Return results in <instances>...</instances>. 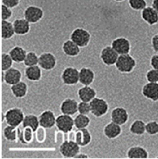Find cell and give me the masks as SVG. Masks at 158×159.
I'll return each mask as SVG.
<instances>
[{
    "mask_svg": "<svg viewBox=\"0 0 158 159\" xmlns=\"http://www.w3.org/2000/svg\"><path fill=\"white\" fill-rule=\"evenodd\" d=\"M38 60L39 55L33 51H30L27 52L23 65L26 67L35 66L38 64Z\"/></svg>",
    "mask_w": 158,
    "mask_h": 159,
    "instance_id": "obj_32",
    "label": "cell"
},
{
    "mask_svg": "<svg viewBox=\"0 0 158 159\" xmlns=\"http://www.w3.org/2000/svg\"><path fill=\"white\" fill-rule=\"evenodd\" d=\"M22 16L30 24H34L39 22L43 19L44 11L40 7L30 5L24 9L22 13L21 18Z\"/></svg>",
    "mask_w": 158,
    "mask_h": 159,
    "instance_id": "obj_3",
    "label": "cell"
},
{
    "mask_svg": "<svg viewBox=\"0 0 158 159\" xmlns=\"http://www.w3.org/2000/svg\"><path fill=\"white\" fill-rule=\"evenodd\" d=\"M92 141V135L87 128L79 129L75 131V142L80 147H86Z\"/></svg>",
    "mask_w": 158,
    "mask_h": 159,
    "instance_id": "obj_21",
    "label": "cell"
},
{
    "mask_svg": "<svg viewBox=\"0 0 158 159\" xmlns=\"http://www.w3.org/2000/svg\"><path fill=\"white\" fill-rule=\"evenodd\" d=\"M78 98L82 102H90L97 97V91L91 86H82L77 91Z\"/></svg>",
    "mask_w": 158,
    "mask_h": 159,
    "instance_id": "obj_18",
    "label": "cell"
},
{
    "mask_svg": "<svg viewBox=\"0 0 158 159\" xmlns=\"http://www.w3.org/2000/svg\"><path fill=\"white\" fill-rule=\"evenodd\" d=\"M40 126L45 129H51L56 124L55 113L50 109L43 111L38 116Z\"/></svg>",
    "mask_w": 158,
    "mask_h": 159,
    "instance_id": "obj_15",
    "label": "cell"
},
{
    "mask_svg": "<svg viewBox=\"0 0 158 159\" xmlns=\"http://www.w3.org/2000/svg\"><path fill=\"white\" fill-rule=\"evenodd\" d=\"M59 150L64 158H75L80 152V146L72 140H65L59 146Z\"/></svg>",
    "mask_w": 158,
    "mask_h": 159,
    "instance_id": "obj_7",
    "label": "cell"
},
{
    "mask_svg": "<svg viewBox=\"0 0 158 159\" xmlns=\"http://www.w3.org/2000/svg\"><path fill=\"white\" fill-rule=\"evenodd\" d=\"M115 66L121 73H130L136 66V60L129 53L121 55H119Z\"/></svg>",
    "mask_w": 158,
    "mask_h": 159,
    "instance_id": "obj_1",
    "label": "cell"
},
{
    "mask_svg": "<svg viewBox=\"0 0 158 159\" xmlns=\"http://www.w3.org/2000/svg\"><path fill=\"white\" fill-rule=\"evenodd\" d=\"M151 44L152 50L156 53H158V34H154L151 37Z\"/></svg>",
    "mask_w": 158,
    "mask_h": 159,
    "instance_id": "obj_41",
    "label": "cell"
},
{
    "mask_svg": "<svg viewBox=\"0 0 158 159\" xmlns=\"http://www.w3.org/2000/svg\"><path fill=\"white\" fill-rule=\"evenodd\" d=\"M1 84L4 83V71H1Z\"/></svg>",
    "mask_w": 158,
    "mask_h": 159,
    "instance_id": "obj_45",
    "label": "cell"
},
{
    "mask_svg": "<svg viewBox=\"0 0 158 159\" xmlns=\"http://www.w3.org/2000/svg\"><path fill=\"white\" fill-rule=\"evenodd\" d=\"M141 94L144 98L152 101H158V83H145L142 86Z\"/></svg>",
    "mask_w": 158,
    "mask_h": 159,
    "instance_id": "obj_14",
    "label": "cell"
},
{
    "mask_svg": "<svg viewBox=\"0 0 158 159\" xmlns=\"http://www.w3.org/2000/svg\"><path fill=\"white\" fill-rule=\"evenodd\" d=\"M22 73L17 67H12L4 71V83L8 86H12L21 81Z\"/></svg>",
    "mask_w": 158,
    "mask_h": 159,
    "instance_id": "obj_16",
    "label": "cell"
},
{
    "mask_svg": "<svg viewBox=\"0 0 158 159\" xmlns=\"http://www.w3.org/2000/svg\"><path fill=\"white\" fill-rule=\"evenodd\" d=\"M77 111L79 114L88 116L90 113V106L89 102L81 101L78 103Z\"/></svg>",
    "mask_w": 158,
    "mask_h": 159,
    "instance_id": "obj_38",
    "label": "cell"
},
{
    "mask_svg": "<svg viewBox=\"0 0 158 159\" xmlns=\"http://www.w3.org/2000/svg\"><path fill=\"white\" fill-rule=\"evenodd\" d=\"M78 102L74 98H66L63 100L59 106V109L63 114L68 116H73L76 114L78 111Z\"/></svg>",
    "mask_w": 158,
    "mask_h": 159,
    "instance_id": "obj_13",
    "label": "cell"
},
{
    "mask_svg": "<svg viewBox=\"0 0 158 159\" xmlns=\"http://www.w3.org/2000/svg\"><path fill=\"white\" fill-rule=\"evenodd\" d=\"M74 126L77 129L87 128L90 123V119L88 116L83 114H77L74 119Z\"/></svg>",
    "mask_w": 158,
    "mask_h": 159,
    "instance_id": "obj_31",
    "label": "cell"
},
{
    "mask_svg": "<svg viewBox=\"0 0 158 159\" xmlns=\"http://www.w3.org/2000/svg\"><path fill=\"white\" fill-rule=\"evenodd\" d=\"M69 37L80 48H85L90 43L91 34L82 27H77L71 32Z\"/></svg>",
    "mask_w": 158,
    "mask_h": 159,
    "instance_id": "obj_2",
    "label": "cell"
},
{
    "mask_svg": "<svg viewBox=\"0 0 158 159\" xmlns=\"http://www.w3.org/2000/svg\"><path fill=\"white\" fill-rule=\"evenodd\" d=\"M1 119H2L1 122H3V120H5V114H4L3 112H1Z\"/></svg>",
    "mask_w": 158,
    "mask_h": 159,
    "instance_id": "obj_46",
    "label": "cell"
},
{
    "mask_svg": "<svg viewBox=\"0 0 158 159\" xmlns=\"http://www.w3.org/2000/svg\"><path fill=\"white\" fill-rule=\"evenodd\" d=\"M79 70L73 66H67L63 69L61 74L63 83L66 86H75L79 83Z\"/></svg>",
    "mask_w": 158,
    "mask_h": 159,
    "instance_id": "obj_6",
    "label": "cell"
},
{
    "mask_svg": "<svg viewBox=\"0 0 158 159\" xmlns=\"http://www.w3.org/2000/svg\"><path fill=\"white\" fill-rule=\"evenodd\" d=\"M55 125L59 131L68 133L71 131L74 126V119L71 116L62 114L56 117Z\"/></svg>",
    "mask_w": 158,
    "mask_h": 159,
    "instance_id": "obj_12",
    "label": "cell"
},
{
    "mask_svg": "<svg viewBox=\"0 0 158 159\" xmlns=\"http://www.w3.org/2000/svg\"><path fill=\"white\" fill-rule=\"evenodd\" d=\"M12 96L16 99H22L25 98L29 92V86L24 80L14 84L10 88Z\"/></svg>",
    "mask_w": 158,
    "mask_h": 159,
    "instance_id": "obj_24",
    "label": "cell"
},
{
    "mask_svg": "<svg viewBox=\"0 0 158 159\" xmlns=\"http://www.w3.org/2000/svg\"><path fill=\"white\" fill-rule=\"evenodd\" d=\"M126 157L129 158H147L149 157V153L144 147L134 145L128 149Z\"/></svg>",
    "mask_w": 158,
    "mask_h": 159,
    "instance_id": "obj_27",
    "label": "cell"
},
{
    "mask_svg": "<svg viewBox=\"0 0 158 159\" xmlns=\"http://www.w3.org/2000/svg\"><path fill=\"white\" fill-rule=\"evenodd\" d=\"M15 35L12 22L9 20H1V40H9Z\"/></svg>",
    "mask_w": 158,
    "mask_h": 159,
    "instance_id": "obj_28",
    "label": "cell"
},
{
    "mask_svg": "<svg viewBox=\"0 0 158 159\" xmlns=\"http://www.w3.org/2000/svg\"><path fill=\"white\" fill-rule=\"evenodd\" d=\"M146 132L150 135L158 134V122L156 120L147 122L146 124Z\"/></svg>",
    "mask_w": 158,
    "mask_h": 159,
    "instance_id": "obj_36",
    "label": "cell"
},
{
    "mask_svg": "<svg viewBox=\"0 0 158 159\" xmlns=\"http://www.w3.org/2000/svg\"><path fill=\"white\" fill-rule=\"evenodd\" d=\"M22 125L23 128L29 127L32 129L33 132H35L40 125L38 117L33 114H27L24 117Z\"/></svg>",
    "mask_w": 158,
    "mask_h": 159,
    "instance_id": "obj_29",
    "label": "cell"
},
{
    "mask_svg": "<svg viewBox=\"0 0 158 159\" xmlns=\"http://www.w3.org/2000/svg\"><path fill=\"white\" fill-rule=\"evenodd\" d=\"M13 62L8 53H1V71H6L12 68Z\"/></svg>",
    "mask_w": 158,
    "mask_h": 159,
    "instance_id": "obj_34",
    "label": "cell"
},
{
    "mask_svg": "<svg viewBox=\"0 0 158 159\" xmlns=\"http://www.w3.org/2000/svg\"><path fill=\"white\" fill-rule=\"evenodd\" d=\"M63 53L69 57H76L81 53V48L70 39L65 40L61 46Z\"/></svg>",
    "mask_w": 158,
    "mask_h": 159,
    "instance_id": "obj_23",
    "label": "cell"
},
{
    "mask_svg": "<svg viewBox=\"0 0 158 159\" xmlns=\"http://www.w3.org/2000/svg\"><path fill=\"white\" fill-rule=\"evenodd\" d=\"M129 119V114L127 110L121 106L113 108L110 112V119L112 122L121 126L125 124Z\"/></svg>",
    "mask_w": 158,
    "mask_h": 159,
    "instance_id": "obj_11",
    "label": "cell"
},
{
    "mask_svg": "<svg viewBox=\"0 0 158 159\" xmlns=\"http://www.w3.org/2000/svg\"><path fill=\"white\" fill-rule=\"evenodd\" d=\"M119 55L113 50L111 45L104 47L100 51L99 57L102 62L107 66H113L115 65Z\"/></svg>",
    "mask_w": 158,
    "mask_h": 159,
    "instance_id": "obj_9",
    "label": "cell"
},
{
    "mask_svg": "<svg viewBox=\"0 0 158 159\" xmlns=\"http://www.w3.org/2000/svg\"><path fill=\"white\" fill-rule=\"evenodd\" d=\"M128 3L130 8L134 11H142L146 7V0H128Z\"/></svg>",
    "mask_w": 158,
    "mask_h": 159,
    "instance_id": "obj_35",
    "label": "cell"
},
{
    "mask_svg": "<svg viewBox=\"0 0 158 159\" xmlns=\"http://www.w3.org/2000/svg\"><path fill=\"white\" fill-rule=\"evenodd\" d=\"M3 135L4 138L9 142H14L17 138L16 127L7 125L3 129Z\"/></svg>",
    "mask_w": 158,
    "mask_h": 159,
    "instance_id": "obj_33",
    "label": "cell"
},
{
    "mask_svg": "<svg viewBox=\"0 0 158 159\" xmlns=\"http://www.w3.org/2000/svg\"><path fill=\"white\" fill-rule=\"evenodd\" d=\"M151 5L152 7H153L155 11L158 13V0H152Z\"/></svg>",
    "mask_w": 158,
    "mask_h": 159,
    "instance_id": "obj_43",
    "label": "cell"
},
{
    "mask_svg": "<svg viewBox=\"0 0 158 159\" xmlns=\"http://www.w3.org/2000/svg\"><path fill=\"white\" fill-rule=\"evenodd\" d=\"M1 1L2 4L11 9H13L19 5L20 0H1Z\"/></svg>",
    "mask_w": 158,
    "mask_h": 159,
    "instance_id": "obj_40",
    "label": "cell"
},
{
    "mask_svg": "<svg viewBox=\"0 0 158 159\" xmlns=\"http://www.w3.org/2000/svg\"><path fill=\"white\" fill-rule=\"evenodd\" d=\"M79 83L82 86H90L95 80V73L92 69L84 66L79 70Z\"/></svg>",
    "mask_w": 158,
    "mask_h": 159,
    "instance_id": "obj_17",
    "label": "cell"
},
{
    "mask_svg": "<svg viewBox=\"0 0 158 159\" xmlns=\"http://www.w3.org/2000/svg\"><path fill=\"white\" fill-rule=\"evenodd\" d=\"M25 78L31 82H38L42 78V70L38 66L26 67L23 70Z\"/></svg>",
    "mask_w": 158,
    "mask_h": 159,
    "instance_id": "obj_22",
    "label": "cell"
},
{
    "mask_svg": "<svg viewBox=\"0 0 158 159\" xmlns=\"http://www.w3.org/2000/svg\"><path fill=\"white\" fill-rule=\"evenodd\" d=\"M110 45L119 55L128 54L131 49L130 41L125 37H118L114 39Z\"/></svg>",
    "mask_w": 158,
    "mask_h": 159,
    "instance_id": "obj_8",
    "label": "cell"
},
{
    "mask_svg": "<svg viewBox=\"0 0 158 159\" xmlns=\"http://www.w3.org/2000/svg\"><path fill=\"white\" fill-rule=\"evenodd\" d=\"M57 65L56 56L51 52H43L39 55L38 65L44 71L53 70Z\"/></svg>",
    "mask_w": 158,
    "mask_h": 159,
    "instance_id": "obj_10",
    "label": "cell"
},
{
    "mask_svg": "<svg viewBox=\"0 0 158 159\" xmlns=\"http://www.w3.org/2000/svg\"><path fill=\"white\" fill-rule=\"evenodd\" d=\"M122 130L120 125L110 121L103 127V132L104 135L108 139H115L121 134Z\"/></svg>",
    "mask_w": 158,
    "mask_h": 159,
    "instance_id": "obj_25",
    "label": "cell"
},
{
    "mask_svg": "<svg viewBox=\"0 0 158 159\" xmlns=\"http://www.w3.org/2000/svg\"><path fill=\"white\" fill-rule=\"evenodd\" d=\"M27 52H28L22 47L15 45L9 50L8 53L14 63L20 64L24 62Z\"/></svg>",
    "mask_w": 158,
    "mask_h": 159,
    "instance_id": "obj_26",
    "label": "cell"
},
{
    "mask_svg": "<svg viewBox=\"0 0 158 159\" xmlns=\"http://www.w3.org/2000/svg\"><path fill=\"white\" fill-rule=\"evenodd\" d=\"M141 17L144 22L152 26L158 23V13L152 6H147L141 12Z\"/></svg>",
    "mask_w": 158,
    "mask_h": 159,
    "instance_id": "obj_19",
    "label": "cell"
},
{
    "mask_svg": "<svg viewBox=\"0 0 158 159\" xmlns=\"http://www.w3.org/2000/svg\"><path fill=\"white\" fill-rule=\"evenodd\" d=\"M150 65L153 69L158 70V54L152 55L151 57Z\"/></svg>",
    "mask_w": 158,
    "mask_h": 159,
    "instance_id": "obj_42",
    "label": "cell"
},
{
    "mask_svg": "<svg viewBox=\"0 0 158 159\" xmlns=\"http://www.w3.org/2000/svg\"><path fill=\"white\" fill-rule=\"evenodd\" d=\"M13 16L12 9L4 4H1V20H9Z\"/></svg>",
    "mask_w": 158,
    "mask_h": 159,
    "instance_id": "obj_39",
    "label": "cell"
},
{
    "mask_svg": "<svg viewBox=\"0 0 158 159\" xmlns=\"http://www.w3.org/2000/svg\"><path fill=\"white\" fill-rule=\"evenodd\" d=\"M146 80L149 83H158V70L150 69L145 75Z\"/></svg>",
    "mask_w": 158,
    "mask_h": 159,
    "instance_id": "obj_37",
    "label": "cell"
},
{
    "mask_svg": "<svg viewBox=\"0 0 158 159\" xmlns=\"http://www.w3.org/2000/svg\"><path fill=\"white\" fill-rule=\"evenodd\" d=\"M89 103L90 113L95 117H101L105 116L109 109L108 102L101 97H95Z\"/></svg>",
    "mask_w": 158,
    "mask_h": 159,
    "instance_id": "obj_4",
    "label": "cell"
},
{
    "mask_svg": "<svg viewBox=\"0 0 158 159\" xmlns=\"http://www.w3.org/2000/svg\"><path fill=\"white\" fill-rule=\"evenodd\" d=\"M15 34L17 35H25L29 33L31 24L24 18H18L12 20Z\"/></svg>",
    "mask_w": 158,
    "mask_h": 159,
    "instance_id": "obj_20",
    "label": "cell"
},
{
    "mask_svg": "<svg viewBox=\"0 0 158 159\" xmlns=\"http://www.w3.org/2000/svg\"><path fill=\"white\" fill-rule=\"evenodd\" d=\"M129 132L136 135H142L146 132V123L140 119H136L131 122Z\"/></svg>",
    "mask_w": 158,
    "mask_h": 159,
    "instance_id": "obj_30",
    "label": "cell"
},
{
    "mask_svg": "<svg viewBox=\"0 0 158 159\" xmlns=\"http://www.w3.org/2000/svg\"><path fill=\"white\" fill-rule=\"evenodd\" d=\"M114 1H116V2H123V1H125L126 0H113Z\"/></svg>",
    "mask_w": 158,
    "mask_h": 159,
    "instance_id": "obj_47",
    "label": "cell"
},
{
    "mask_svg": "<svg viewBox=\"0 0 158 159\" xmlns=\"http://www.w3.org/2000/svg\"><path fill=\"white\" fill-rule=\"evenodd\" d=\"M75 158H89V156L86 153H79L75 157Z\"/></svg>",
    "mask_w": 158,
    "mask_h": 159,
    "instance_id": "obj_44",
    "label": "cell"
},
{
    "mask_svg": "<svg viewBox=\"0 0 158 159\" xmlns=\"http://www.w3.org/2000/svg\"><path fill=\"white\" fill-rule=\"evenodd\" d=\"M24 117L22 109L18 107H11L7 109L5 113V120L7 125L15 127L22 123Z\"/></svg>",
    "mask_w": 158,
    "mask_h": 159,
    "instance_id": "obj_5",
    "label": "cell"
}]
</instances>
